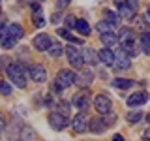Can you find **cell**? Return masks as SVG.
<instances>
[{
	"label": "cell",
	"mask_w": 150,
	"mask_h": 141,
	"mask_svg": "<svg viewBox=\"0 0 150 141\" xmlns=\"http://www.w3.org/2000/svg\"><path fill=\"white\" fill-rule=\"evenodd\" d=\"M118 40H120V49L126 51L129 56H137L139 55L141 47L137 43V40H135V34H133L131 28H126V26L120 28L118 30Z\"/></svg>",
	"instance_id": "obj_1"
},
{
	"label": "cell",
	"mask_w": 150,
	"mask_h": 141,
	"mask_svg": "<svg viewBox=\"0 0 150 141\" xmlns=\"http://www.w3.org/2000/svg\"><path fill=\"white\" fill-rule=\"evenodd\" d=\"M6 73H8L9 81L15 85L17 88H25V87H26V73H28V72H25V68H23L21 64H17V62L8 64Z\"/></svg>",
	"instance_id": "obj_2"
},
{
	"label": "cell",
	"mask_w": 150,
	"mask_h": 141,
	"mask_svg": "<svg viewBox=\"0 0 150 141\" xmlns=\"http://www.w3.org/2000/svg\"><path fill=\"white\" fill-rule=\"evenodd\" d=\"M75 72L71 70H60L58 73H56V81H54V92H62L64 88L71 87L75 83Z\"/></svg>",
	"instance_id": "obj_3"
},
{
	"label": "cell",
	"mask_w": 150,
	"mask_h": 141,
	"mask_svg": "<svg viewBox=\"0 0 150 141\" xmlns=\"http://www.w3.org/2000/svg\"><path fill=\"white\" fill-rule=\"evenodd\" d=\"M66 56H68V62L71 64L75 70L83 68V64H84V58H83V51L79 49L77 45H68V47H66Z\"/></svg>",
	"instance_id": "obj_4"
},
{
	"label": "cell",
	"mask_w": 150,
	"mask_h": 141,
	"mask_svg": "<svg viewBox=\"0 0 150 141\" xmlns=\"http://www.w3.org/2000/svg\"><path fill=\"white\" fill-rule=\"evenodd\" d=\"M71 103H73L75 107H77L79 111H86L88 107H90V92H88L86 88H81L79 92H75V94H73Z\"/></svg>",
	"instance_id": "obj_5"
},
{
	"label": "cell",
	"mask_w": 150,
	"mask_h": 141,
	"mask_svg": "<svg viewBox=\"0 0 150 141\" xmlns=\"http://www.w3.org/2000/svg\"><path fill=\"white\" fill-rule=\"evenodd\" d=\"M88 120H90V117L86 115V111H79L77 115H75V119H71V128H73V132H77V134L86 132L88 130Z\"/></svg>",
	"instance_id": "obj_6"
},
{
	"label": "cell",
	"mask_w": 150,
	"mask_h": 141,
	"mask_svg": "<svg viewBox=\"0 0 150 141\" xmlns=\"http://www.w3.org/2000/svg\"><path fill=\"white\" fill-rule=\"evenodd\" d=\"M112 107V102L109 96H105V94H98L96 98H94V109H96L100 115H105V113H109Z\"/></svg>",
	"instance_id": "obj_7"
},
{
	"label": "cell",
	"mask_w": 150,
	"mask_h": 141,
	"mask_svg": "<svg viewBox=\"0 0 150 141\" xmlns=\"http://www.w3.org/2000/svg\"><path fill=\"white\" fill-rule=\"evenodd\" d=\"M115 70H118V72H124V70H129L131 68V56L126 53V51H118V53H115Z\"/></svg>",
	"instance_id": "obj_8"
},
{
	"label": "cell",
	"mask_w": 150,
	"mask_h": 141,
	"mask_svg": "<svg viewBox=\"0 0 150 141\" xmlns=\"http://www.w3.org/2000/svg\"><path fill=\"white\" fill-rule=\"evenodd\" d=\"M69 124V120H68V117H64V115H60L58 111H53V113H49V126L53 130L56 132H60V130H64L66 126Z\"/></svg>",
	"instance_id": "obj_9"
},
{
	"label": "cell",
	"mask_w": 150,
	"mask_h": 141,
	"mask_svg": "<svg viewBox=\"0 0 150 141\" xmlns=\"http://www.w3.org/2000/svg\"><path fill=\"white\" fill-rule=\"evenodd\" d=\"M26 72H28V75H30V79L36 81V83H45L47 81V70L43 68V66H40V64L28 66Z\"/></svg>",
	"instance_id": "obj_10"
},
{
	"label": "cell",
	"mask_w": 150,
	"mask_h": 141,
	"mask_svg": "<svg viewBox=\"0 0 150 141\" xmlns=\"http://www.w3.org/2000/svg\"><path fill=\"white\" fill-rule=\"evenodd\" d=\"M32 45H34L38 51H49V47L53 45V40H51L49 34L41 32V34H38L34 40H32Z\"/></svg>",
	"instance_id": "obj_11"
},
{
	"label": "cell",
	"mask_w": 150,
	"mask_h": 141,
	"mask_svg": "<svg viewBox=\"0 0 150 141\" xmlns=\"http://www.w3.org/2000/svg\"><path fill=\"white\" fill-rule=\"evenodd\" d=\"M0 45L4 49H11L15 45V40L9 36V30H8V23H2L0 25Z\"/></svg>",
	"instance_id": "obj_12"
},
{
	"label": "cell",
	"mask_w": 150,
	"mask_h": 141,
	"mask_svg": "<svg viewBox=\"0 0 150 141\" xmlns=\"http://www.w3.org/2000/svg\"><path fill=\"white\" fill-rule=\"evenodd\" d=\"M148 100V92L146 90H135L131 96H128V105L129 107H139L143 103H146Z\"/></svg>",
	"instance_id": "obj_13"
},
{
	"label": "cell",
	"mask_w": 150,
	"mask_h": 141,
	"mask_svg": "<svg viewBox=\"0 0 150 141\" xmlns=\"http://www.w3.org/2000/svg\"><path fill=\"white\" fill-rule=\"evenodd\" d=\"M98 58H100V62H103L105 66L115 64V53L111 51V47H103V49L98 51Z\"/></svg>",
	"instance_id": "obj_14"
},
{
	"label": "cell",
	"mask_w": 150,
	"mask_h": 141,
	"mask_svg": "<svg viewBox=\"0 0 150 141\" xmlns=\"http://www.w3.org/2000/svg\"><path fill=\"white\" fill-rule=\"evenodd\" d=\"M92 81H94V73L90 72V70H83V72L75 77V83H77L79 87H83V88H86Z\"/></svg>",
	"instance_id": "obj_15"
},
{
	"label": "cell",
	"mask_w": 150,
	"mask_h": 141,
	"mask_svg": "<svg viewBox=\"0 0 150 141\" xmlns=\"http://www.w3.org/2000/svg\"><path fill=\"white\" fill-rule=\"evenodd\" d=\"M83 58H84V64H90V66H94V64L100 62L98 53H96L94 49H90V47H84V49H83Z\"/></svg>",
	"instance_id": "obj_16"
},
{
	"label": "cell",
	"mask_w": 150,
	"mask_h": 141,
	"mask_svg": "<svg viewBox=\"0 0 150 141\" xmlns=\"http://www.w3.org/2000/svg\"><path fill=\"white\" fill-rule=\"evenodd\" d=\"M115 6L118 8L120 17H124V19H133L135 11H131V9H129L128 6H126V0H115Z\"/></svg>",
	"instance_id": "obj_17"
},
{
	"label": "cell",
	"mask_w": 150,
	"mask_h": 141,
	"mask_svg": "<svg viewBox=\"0 0 150 141\" xmlns=\"http://www.w3.org/2000/svg\"><path fill=\"white\" fill-rule=\"evenodd\" d=\"M8 30H9V36H11L15 41L25 36V30H23V26L19 25V23H8Z\"/></svg>",
	"instance_id": "obj_18"
},
{
	"label": "cell",
	"mask_w": 150,
	"mask_h": 141,
	"mask_svg": "<svg viewBox=\"0 0 150 141\" xmlns=\"http://www.w3.org/2000/svg\"><path fill=\"white\" fill-rule=\"evenodd\" d=\"M107 126L103 124L101 119H94V117H90V120H88V130L94 132V134H101V132H105Z\"/></svg>",
	"instance_id": "obj_19"
},
{
	"label": "cell",
	"mask_w": 150,
	"mask_h": 141,
	"mask_svg": "<svg viewBox=\"0 0 150 141\" xmlns=\"http://www.w3.org/2000/svg\"><path fill=\"white\" fill-rule=\"evenodd\" d=\"M32 11H34V15H32V19H34V25L38 28L45 26V17H43V13H41V8L38 6V4H34V6H32Z\"/></svg>",
	"instance_id": "obj_20"
},
{
	"label": "cell",
	"mask_w": 150,
	"mask_h": 141,
	"mask_svg": "<svg viewBox=\"0 0 150 141\" xmlns=\"http://www.w3.org/2000/svg\"><path fill=\"white\" fill-rule=\"evenodd\" d=\"M100 40H101V43L107 45V47L118 43V36H116L115 32H103V34H100Z\"/></svg>",
	"instance_id": "obj_21"
},
{
	"label": "cell",
	"mask_w": 150,
	"mask_h": 141,
	"mask_svg": "<svg viewBox=\"0 0 150 141\" xmlns=\"http://www.w3.org/2000/svg\"><path fill=\"white\" fill-rule=\"evenodd\" d=\"M56 32H58V36H60V38H66V40H68V41H71V43H79V45H83V40L75 38V36L71 34V32L68 30V28H58Z\"/></svg>",
	"instance_id": "obj_22"
},
{
	"label": "cell",
	"mask_w": 150,
	"mask_h": 141,
	"mask_svg": "<svg viewBox=\"0 0 150 141\" xmlns=\"http://www.w3.org/2000/svg\"><path fill=\"white\" fill-rule=\"evenodd\" d=\"M75 30H77L81 36H88V34H90V25H88L84 19H77V23H75Z\"/></svg>",
	"instance_id": "obj_23"
},
{
	"label": "cell",
	"mask_w": 150,
	"mask_h": 141,
	"mask_svg": "<svg viewBox=\"0 0 150 141\" xmlns=\"http://www.w3.org/2000/svg\"><path fill=\"white\" fill-rule=\"evenodd\" d=\"M112 87H115V88H120V90H126V88H131V87H133V81H131V79L116 77L115 81H112Z\"/></svg>",
	"instance_id": "obj_24"
},
{
	"label": "cell",
	"mask_w": 150,
	"mask_h": 141,
	"mask_svg": "<svg viewBox=\"0 0 150 141\" xmlns=\"http://www.w3.org/2000/svg\"><path fill=\"white\" fill-rule=\"evenodd\" d=\"M64 53H66V49L62 47V43H60V41H53V45L49 47V55H51V56H54V58L62 56Z\"/></svg>",
	"instance_id": "obj_25"
},
{
	"label": "cell",
	"mask_w": 150,
	"mask_h": 141,
	"mask_svg": "<svg viewBox=\"0 0 150 141\" xmlns=\"http://www.w3.org/2000/svg\"><path fill=\"white\" fill-rule=\"evenodd\" d=\"M103 15H105V21H107V23H111V25H115V26L120 25V19H122V17L116 15L112 9H105V13H103Z\"/></svg>",
	"instance_id": "obj_26"
},
{
	"label": "cell",
	"mask_w": 150,
	"mask_h": 141,
	"mask_svg": "<svg viewBox=\"0 0 150 141\" xmlns=\"http://www.w3.org/2000/svg\"><path fill=\"white\" fill-rule=\"evenodd\" d=\"M139 43H141V49L146 55H150V32H143V34H141Z\"/></svg>",
	"instance_id": "obj_27"
},
{
	"label": "cell",
	"mask_w": 150,
	"mask_h": 141,
	"mask_svg": "<svg viewBox=\"0 0 150 141\" xmlns=\"http://www.w3.org/2000/svg\"><path fill=\"white\" fill-rule=\"evenodd\" d=\"M96 28L100 30V34H103V32H115V25H111V23H107V21H100L96 25Z\"/></svg>",
	"instance_id": "obj_28"
},
{
	"label": "cell",
	"mask_w": 150,
	"mask_h": 141,
	"mask_svg": "<svg viewBox=\"0 0 150 141\" xmlns=\"http://www.w3.org/2000/svg\"><path fill=\"white\" fill-rule=\"evenodd\" d=\"M103 124L107 126V128H111V126H115L116 124V115L112 111H109V113H105V115H103Z\"/></svg>",
	"instance_id": "obj_29"
},
{
	"label": "cell",
	"mask_w": 150,
	"mask_h": 141,
	"mask_svg": "<svg viewBox=\"0 0 150 141\" xmlns=\"http://www.w3.org/2000/svg\"><path fill=\"white\" fill-rule=\"evenodd\" d=\"M141 119H143V113H141V111H129L128 115H126V120L131 122V124H137V122H141Z\"/></svg>",
	"instance_id": "obj_30"
},
{
	"label": "cell",
	"mask_w": 150,
	"mask_h": 141,
	"mask_svg": "<svg viewBox=\"0 0 150 141\" xmlns=\"http://www.w3.org/2000/svg\"><path fill=\"white\" fill-rule=\"evenodd\" d=\"M56 105H58V107H56V111H58L60 115H64V117H68V119H69V103L62 100V102L56 103Z\"/></svg>",
	"instance_id": "obj_31"
},
{
	"label": "cell",
	"mask_w": 150,
	"mask_h": 141,
	"mask_svg": "<svg viewBox=\"0 0 150 141\" xmlns=\"http://www.w3.org/2000/svg\"><path fill=\"white\" fill-rule=\"evenodd\" d=\"M21 135H23V141H32V139H34V130L28 128V126H25V128L21 130Z\"/></svg>",
	"instance_id": "obj_32"
},
{
	"label": "cell",
	"mask_w": 150,
	"mask_h": 141,
	"mask_svg": "<svg viewBox=\"0 0 150 141\" xmlns=\"http://www.w3.org/2000/svg\"><path fill=\"white\" fill-rule=\"evenodd\" d=\"M126 6H128L131 11H137L139 9V0H126Z\"/></svg>",
	"instance_id": "obj_33"
},
{
	"label": "cell",
	"mask_w": 150,
	"mask_h": 141,
	"mask_svg": "<svg viewBox=\"0 0 150 141\" xmlns=\"http://www.w3.org/2000/svg\"><path fill=\"white\" fill-rule=\"evenodd\" d=\"M0 92H2L4 96H8V94L11 92V87H9V85H6V83H2V85H0Z\"/></svg>",
	"instance_id": "obj_34"
},
{
	"label": "cell",
	"mask_w": 150,
	"mask_h": 141,
	"mask_svg": "<svg viewBox=\"0 0 150 141\" xmlns=\"http://www.w3.org/2000/svg\"><path fill=\"white\" fill-rule=\"evenodd\" d=\"M69 2H71V0H56V8L64 9L66 6H69Z\"/></svg>",
	"instance_id": "obj_35"
},
{
	"label": "cell",
	"mask_w": 150,
	"mask_h": 141,
	"mask_svg": "<svg viewBox=\"0 0 150 141\" xmlns=\"http://www.w3.org/2000/svg\"><path fill=\"white\" fill-rule=\"evenodd\" d=\"M66 23H68L69 26H75V23H77V19H75V17H71V15H68V17H66Z\"/></svg>",
	"instance_id": "obj_36"
},
{
	"label": "cell",
	"mask_w": 150,
	"mask_h": 141,
	"mask_svg": "<svg viewBox=\"0 0 150 141\" xmlns=\"http://www.w3.org/2000/svg\"><path fill=\"white\" fill-rule=\"evenodd\" d=\"M143 139H144V141H150V128H148V130L143 134Z\"/></svg>",
	"instance_id": "obj_37"
},
{
	"label": "cell",
	"mask_w": 150,
	"mask_h": 141,
	"mask_svg": "<svg viewBox=\"0 0 150 141\" xmlns=\"http://www.w3.org/2000/svg\"><path fill=\"white\" fill-rule=\"evenodd\" d=\"M112 141H124V137H122L120 134H115V135H112Z\"/></svg>",
	"instance_id": "obj_38"
},
{
	"label": "cell",
	"mask_w": 150,
	"mask_h": 141,
	"mask_svg": "<svg viewBox=\"0 0 150 141\" xmlns=\"http://www.w3.org/2000/svg\"><path fill=\"white\" fill-rule=\"evenodd\" d=\"M58 19H60V13H54V15H53V19H51V21H53L54 25H56V23H58Z\"/></svg>",
	"instance_id": "obj_39"
},
{
	"label": "cell",
	"mask_w": 150,
	"mask_h": 141,
	"mask_svg": "<svg viewBox=\"0 0 150 141\" xmlns=\"http://www.w3.org/2000/svg\"><path fill=\"white\" fill-rule=\"evenodd\" d=\"M2 126H4V122H2V119H0V132H2Z\"/></svg>",
	"instance_id": "obj_40"
},
{
	"label": "cell",
	"mask_w": 150,
	"mask_h": 141,
	"mask_svg": "<svg viewBox=\"0 0 150 141\" xmlns=\"http://www.w3.org/2000/svg\"><path fill=\"white\" fill-rule=\"evenodd\" d=\"M146 17H148V19H150V8H148V9H146Z\"/></svg>",
	"instance_id": "obj_41"
},
{
	"label": "cell",
	"mask_w": 150,
	"mask_h": 141,
	"mask_svg": "<svg viewBox=\"0 0 150 141\" xmlns=\"http://www.w3.org/2000/svg\"><path fill=\"white\" fill-rule=\"evenodd\" d=\"M0 85H2V70H0Z\"/></svg>",
	"instance_id": "obj_42"
},
{
	"label": "cell",
	"mask_w": 150,
	"mask_h": 141,
	"mask_svg": "<svg viewBox=\"0 0 150 141\" xmlns=\"http://www.w3.org/2000/svg\"><path fill=\"white\" fill-rule=\"evenodd\" d=\"M146 120H148V124H150V113H148V115H146Z\"/></svg>",
	"instance_id": "obj_43"
},
{
	"label": "cell",
	"mask_w": 150,
	"mask_h": 141,
	"mask_svg": "<svg viewBox=\"0 0 150 141\" xmlns=\"http://www.w3.org/2000/svg\"><path fill=\"white\" fill-rule=\"evenodd\" d=\"M30 2H43V0H30Z\"/></svg>",
	"instance_id": "obj_44"
}]
</instances>
